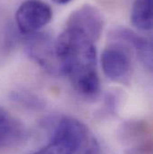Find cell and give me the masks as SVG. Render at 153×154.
<instances>
[{"label": "cell", "mask_w": 153, "mask_h": 154, "mask_svg": "<svg viewBox=\"0 0 153 154\" xmlns=\"http://www.w3.org/2000/svg\"><path fill=\"white\" fill-rule=\"evenodd\" d=\"M60 72L74 89L85 97H94L100 91L94 42L81 31L66 27L55 41Z\"/></svg>", "instance_id": "obj_1"}, {"label": "cell", "mask_w": 153, "mask_h": 154, "mask_svg": "<svg viewBox=\"0 0 153 154\" xmlns=\"http://www.w3.org/2000/svg\"><path fill=\"white\" fill-rule=\"evenodd\" d=\"M47 146L54 154H101L99 142L88 127L71 116L58 121Z\"/></svg>", "instance_id": "obj_2"}, {"label": "cell", "mask_w": 153, "mask_h": 154, "mask_svg": "<svg viewBox=\"0 0 153 154\" xmlns=\"http://www.w3.org/2000/svg\"><path fill=\"white\" fill-rule=\"evenodd\" d=\"M129 48L121 42L109 45L101 55V66L111 81L129 84L132 75V58Z\"/></svg>", "instance_id": "obj_3"}, {"label": "cell", "mask_w": 153, "mask_h": 154, "mask_svg": "<svg viewBox=\"0 0 153 154\" xmlns=\"http://www.w3.org/2000/svg\"><path fill=\"white\" fill-rule=\"evenodd\" d=\"M24 48L28 57L46 72L51 75L60 72L55 41L48 34L38 32L29 34L25 40Z\"/></svg>", "instance_id": "obj_4"}, {"label": "cell", "mask_w": 153, "mask_h": 154, "mask_svg": "<svg viewBox=\"0 0 153 154\" xmlns=\"http://www.w3.org/2000/svg\"><path fill=\"white\" fill-rule=\"evenodd\" d=\"M50 6L41 0H25L15 14V22L23 34H32L47 25L52 19Z\"/></svg>", "instance_id": "obj_5"}, {"label": "cell", "mask_w": 153, "mask_h": 154, "mask_svg": "<svg viewBox=\"0 0 153 154\" xmlns=\"http://www.w3.org/2000/svg\"><path fill=\"white\" fill-rule=\"evenodd\" d=\"M66 27H73L81 31L93 42H96L101 36L104 19L97 7L84 5L72 13L67 19Z\"/></svg>", "instance_id": "obj_6"}, {"label": "cell", "mask_w": 153, "mask_h": 154, "mask_svg": "<svg viewBox=\"0 0 153 154\" xmlns=\"http://www.w3.org/2000/svg\"><path fill=\"white\" fill-rule=\"evenodd\" d=\"M27 137L25 125L0 105V148L20 145Z\"/></svg>", "instance_id": "obj_7"}, {"label": "cell", "mask_w": 153, "mask_h": 154, "mask_svg": "<svg viewBox=\"0 0 153 154\" xmlns=\"http://www.w3.org/2000/svg\"><path fill=\"white\" fill-rule=\"evenodd\" d=\"M111 38L118 42H124L128 48L132 47L135 52L139 60L149 70L152 69V44L150 40L142 37L129 30L127 28H118L114 30L111 34Z\"/></svg>", "instance_id": "obj_8"}, {"label": "cell", "mask_w": 153, "mask_h": 154, "mask_svg": "<svg viewBox=\"0 0 153 154\" xmlns=\"http://www.w3.org/2000/svg\"><path fill=\"white\" fill-rule=\"evenodd\" d=\"M120 135L123 143L131 144V147L139 146L152 141L151 126L145 121H131L125 123L122 127Z\"/></svg>", "instance_id": "obj_9"}, {"label": "cell", "mask_w": 153, "mask_h": 154, "mask_svg": "<svg viewBox=\"0 0 153 154\" xmlns=\"http://www.w3.org/2000/svg\"><path fill=\"white\" fill-rule=\"evenodd\" d=\"M131 21L141 31L152 29V0H134L131 12Z\"/></svg>", "instance_id": "obj_10"}, {"label": "cell", "mask_w": 153, "mask_h": 154, "mask_svg": "<svg viewBox=\"0 0 153 154\" xmlns=\"http://www.w3.org/2000/svg\"><path fill=\"white\" fill-rule=\"evenodd\" d=\"M12 99L17 102L18 104L22 105L23 107L29 108V109H39L43 108L44 104L40 100H38L36 96L32 93L25 92V91H14L12 93Z\"/></svg>", "instance_id": "obj_11"}, {"label": "cell", "mask_w": 153, "mask_h": 154, "mask_svg": "<svg viewBox=\"0 0 153 154\" xmlns=\"http://www.w3.org/2000/svg\"><path fill=\"white\" fill-rule=\"evenodd\" d=\"M125 154H152V141L139 146L131 147L125 152Z\"/></svg>", "instance_id": "obj_12"}, {"label": "cell", "mask_w": 153, "mask_h": 154, "mask_svg": "<svg viewBox=\"0 0 153 154\" xmlns=\"http://www.w3.org/2000/svg\"><path fill=\"white\" fill-rule=\"evenodd\" d=\"M31 154H54L53 153V152L46 145L44 148H42V149H40V150H38L37 152H32V153Z\"/></svg>", "instance_id": "obj_13"}, {"label": "cell", "mask_w": 153, "mask_h": 154, "mask_svg": "<svg viewBox=\"0 0 153 154\" xmlns=\"http://www.w3.org/2000/svg\"><path fill=\"white\" fill-rule=\"evenodd\" d=\"M52 1L55 2L56 4H58V5H65V4L71 2L72 0H52Z\"/></svg>", "instance_id": "obj_14"}]
</instances>
